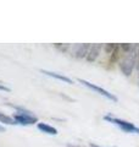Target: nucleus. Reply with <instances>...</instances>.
<instances>
[{"label": "nucleus", "instance_id": "obj_1", "mask_svg": "<svg viewBox=\"0 0 139 147\" xmlns=\"http://www.w3.org/2000/svg\"><path fill=\"white\" fill-rule=\"evenodd\" d=\"M10 107L15 108L16 112L13 113V120L16 121V124H18V125H33V124H35L37 121H38V118H37L35 114H33L31 112V110L23 108V107H20V105H12V104H9Z\"/></svg>", "mask_w": 139, "mask_h": 147}, {"label": "nucleus", "instance_id": "obj_2", "mask_svg": "<svg viewBox=\"0 0 139 147\" xmlns=\"http://www.w3.org/2000/svg\"><path fill=\"white\" fill-rule=\"evenodd\" d=\"M134 69H136V44L129 52L123 53L120 60V70L126 76H131Z\"/></svg>", "mask_w": 139, "mask_h": 147}, {"label": "nucleus", "instance_id": "obj_3", "mask_svg": "<svg viewBox=\"0 0 139 147\" xmlns=\"http://www.w3.org/2000/svg\"><path fill=\"white\" fill-rule=\"evenodd\" d=\"M104 120L109 121L111 124H115L116 126H118L122 131L127 132V134H137V135H139V127L134 125L133 123H129L127 120H123V119L112 117V115H110V114L104 117Z\"/></svg>", "mask_w": 139, "mask_h": 147}, {"label": "nucleus", "instance_id": "obj_4", "mask_svg": "<svg viewBox=\"0 0 139 147\" xmlns=\"http://www.w3.org/2000/svg\"><path fill=\"white\" fill-rule=\"evenodd\" d=\"M78 82H81V84H82L83 86H86L87 88H89V90H92V91H94L95 93H98V94H100V96H104L105 98H108V99H110V100H112V102H115V103H117V102H118V98L116 97L114 93H110L108 90L103 88V87L96 86V85L92 84V82L87 81V80H83V79H78Z\"/></svg>", "mask_w": 139, "mask_h": 147}, {"label": "nucleus", "instance_id": "obj_5", "mask_svg": "<svg viewBox=\"0 0 139 147\" xmlns=\"http://www.w3.org/2000/svg\"><path fill=\"white\" fill-rule=\"evenodd\" d=\"M101 50H103V45L101 44H90V48H89V52H88L86 60L88 63H94L100 55Z\"/></svg>", "mask_w": 139, "mask_h": 147}, {"label": "nucleus", "instance_id": "obj_6", "mask_svg": "<svg viewBox=\"0 0 139 147\" xmlns=\"http://www.w3.org/2000/svg\"><path fill=\"white\" fill-rule=\"evenodd\" d=\"M90 44H77L73 48V57L77 59H84L87 58L88 52H89Z\"/></svg>", "mask_w": 139, "mask_h": 147}, {"label": "nucleus", "instance_id": "obj_7", "mask_svg": "<svg viewBox=\"0 0 139 147\" xmlns=\"http://www.w3.org/2000/svg\"><path fill=\"white\" fill-rule=\"evenodd\" d=\"M40 72L44 74V75L49 76V77H53V79H56V80H60L65 82V84H68V85H72L73 81L72 79H70V77L62 75V74H59V72H54V71H49V70H44V69H40Z\"/></svg>", "mask_w": 139, "mask_h": 147}, {"label": "nucleus", "instance_id": "obj_8", "mask_svg": "<svg viewBox=\"0 0 139 147\" xmlns=\"http://www.w3.org/2000/svg\"><path fill=\"white\" fill-rule=\"evenodd\" d=\"M37 127H38V130H40L41 132H45V134H48V135H57L56 129L46 123H38L37 124Z\"/></svg>", "mask_w": 139, "mask_h": 147}, {"label": "nucleus", "instance_id": "obj_9", "mask_svg": "<svg viewBox=\"0 0 139 147\" xmlns=\"http://www.w3.org/2000/svg\"><path fill=\"white\" fill-rule=\"evenodd\" d=\"M122 55H123V52H122V49H121V45L116 44L115 50L112 52V54L110 55V63L114 64L116 61H120V60H121V58H122Z\"/></svg>", "mask_w": 139, "mask_h": 147}, {"label": "nucleus", "instance_id": "obj_10", "mask_svg": "<svg viewBox=\"0 0 139 147\" xmlns=\"http://www.w3.org/2000/svg\"><path fill=\"white\" fill-rule=\"evenodd\" d=\"M0 123L5 124V125H16V121L13 120L12 117H9L1 112H0Z\"/></svg>", "mask_w": 139, "mask_h": 147}, {"label": "nucleus", "instance_id": "obj_11", "mask_svg": "<svg viewBox=\"0 0 139 147\" xmlns=\"http://www.w3.org/2000/svg\"><path fill=\"white\" fill-rule=\"evenodd\" d=\"M115 48H116V44H112V43H109V44H105V45H103L104 52H105L106 54H109V55L112 54V52L115 50Z\"/></svg>", "mask_w": 139, "mask_h": 147}, {"label": "nucleus", "instance_id": "obj_12", "mask_svg": "<svg viewBox=\"0 0 139 147\" xmlns=\"http://www.w3.org/2000/svg\"><path fill=\"white\" fill-rule=\"evenodd\" d=\"M54 47L56 48L57 50H60V52L65 53V52H67V50L71 48V45H70V44H61V43H57V44H55Z\"/></svg>", "mask_w": 139, "mask_h": 147}, {"label": "nucleus", "instance_id": "obj_13", "mask_svg": "<svg viewBox=\"0 0 139 147\" xmlns=\"http://www.w3.org/2000/svg\"><path fill=\"white\" fill-rule=\"evenodd\" d=\"M136 69L139 70V44H136Z\"/></svg>", "mask_w": 139, "mask_h": 147}, {"label": "nucleus", "instance_id": "obj_14", "mask_svg": "<svg viewBox=\"0 0 139 147\" xmlns=\"http://www.w3.org/2000/svg\"><path fill=\"white\" fill-rule=\"evenodd\" d=\"M0 91H3V92H10L11 90L7 86H5V85H3V84H0Z\"/></svg>", "mask_w": 139, "mask_h": 147}, {"label": "nucleus", "instance_id": "obj_15", "mask_svg": "<svg viewBox=\"0 0 139 147\" xmlns=\"http://www.w3.org/2000/svg\"><path fill=\"white\" fill-rule=\"evenodd\" d=\"M90 147H105V146H100V145H96V144H93V142H90Z\"/></svg>", "mask_w": 139, "mask_h": 147}, {"label": "nucleus", "instance_id": "obj_16", "mask_svg": "<svg viewBox=\"0 0 139 147\" xmlns=\"http://www.w3.org/2000/svg\"><path fill=\"white\" fill-rule=\"evenodd\" d=\"M67 147H86V146H80V145H67Z\"/></svg>", "mask_w": 139, "mask_h": 147}]
</instances>
